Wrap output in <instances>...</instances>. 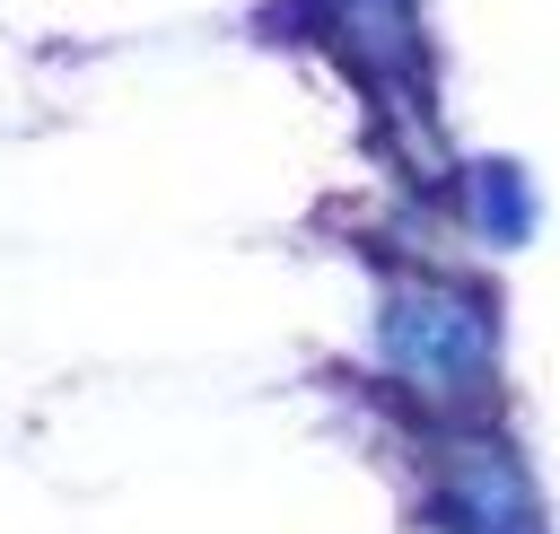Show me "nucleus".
Listing matches in <instances>:
<instances>
[{"label": "nucleus", "mask_w": 560, "mask_h": 534, "mask_svg": "<svg viewBox=\"0 0 560 534\" xmlns=\"http://www.w3.org/2000/svg\"><path fill=\"white\" fill-rule=\"evenodd\" d=\"M472 201H481V236H525L534 228V193H525V175L516 166H472Z\"/></svg>", "instance_id": "obj_3"}, {"label": "nucleus", "mask_w": 560, "mask_h": 534, "mask_svg": "<svg viewBox=\"0 0 560 534\" xmlns=\"http://www.w3.org/2000/svg\"><path fill=\"white\" fill-rule=\"evenodd\" d=\"M446 508H455L464 534H542L534 525V490H525L508 446H472L455 464V481H446Z\"/></svg>", "instance_id": "obj_2"}, {"label": "nucleus", "mask_w": 560, "mask_h": 534, "mask_svg": "<svg viewBox=\"0 0 560 534\" xmlns=\"http://www.w3.org/2000/svg\"><path fill=\"white\" fill-rule=\"evenodd\" d=\"M376 350L402 385H420L438 403H464V394L490 385V306L455 280H402L385 298Z\"/></svg>", "instance_id": "obj_1"}]
</instances>
